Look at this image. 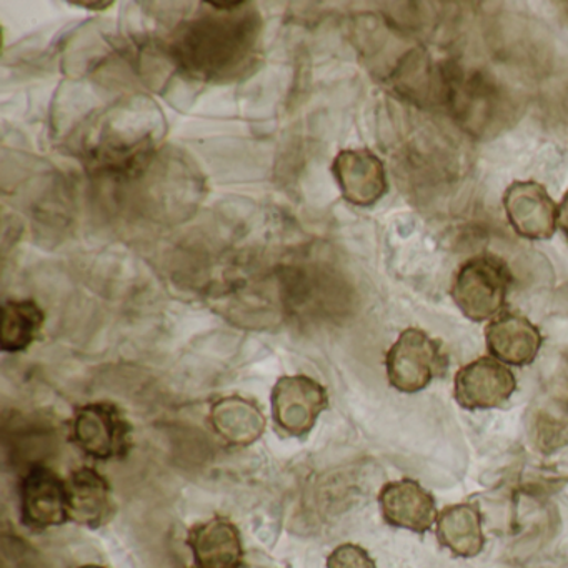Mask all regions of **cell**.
I'll return each mask as SVG.
<instances>
[{"instance_id":"1","label":"cell","mask_w":568,"mask_h":568,"mask_svg":"<svg viewBox=\"0 0 568 568\" xmlns=\"http://www.w3.org/2000/svg\"><path fill=\"white\" fill-rule=\"evenodd\" d=\"M261 29V18L247 2L232 11L212 8L175 31L172 58L192 78L231 81L255 61Z\"/></svg>"},{"instance_id":"11","label":"cell","mask_w":568,"mask_h":568,"mask_svg":"<svg viewBox=\"0 0 568 568\" xmlns=\"http://www.w3.org/2000/svg\"><path fill=\"white\" fill-rule=\"evenodd\" d=\"M378 505L382 517L390 527L424 535L437 524L438 510L434 495L412 478L385 484L378 494Z\"/></svg>"},{"instance_id":"6","label":"cell","mask_w":568,"mask_h":568,"mask_svg":"<svg viewBox=\"0 0 568 568\" xmlns=\"http://www.w3.org/2000/svg\"><path fill=\"white\" fill-rule=\"evenodd\" d=\"M272 417L282 434L305 437L328 408L324 385L307 375H285L272 390Z\"/></svg>"},{"instance_id":"14","label":"cell","mask_w":568,"mask_h":568,"mask_svg":"<svg viewBox=\"0 0 568 568\" xmlns=\"http://www.w3.org/2000/svg\"><path fill=\"white\" fill-rule=\"evenodd\" d=\"M187 545L197 568H241L244 561L241 531L229 518L215 517L194 525Z\"/></svg>"},{"instance_id":"19","label":"cell","mask_w":568,"mask_h":568,"mask_svg":"<svg viewBox=\"0 0 568 568\" xmlns=\"http://www.w3.org/2000/svg\"><path fill=\"white\" fill-rule=\"evenodd\" d=\"M557 225L564 232L565 241L568 244V192L561 199L560 205H558Z\"/></svg>"},{"instance_id":"8","label":"cell","mask_w":568,"mask_h":568,"mask_svg":"<svg viewBox=\"0 0 568 568\" xmlns=\"http://www.w3.org/2000/svg\"><path fill=\"white\" fill-rule=\"evenodd\" d=\"M517 378L507 365L494 357H480L455 374L454 395L467 410H490L510 400Z\"/></svg>"},{"instance_id":"18","label":"cell","mask_w":568,"mask_h":568,"mask_svg":"<svg viewBox=\"0 0 568 568\" xmlns=\"http://www.w3.org/2000/svg\"><path fill=\"white\" fill-rule=\"evenodd\" d=\"M327 568H377V565L365 548L344 544L328 555Z\"/></svg>"},{"instance_id":"21","label":"cell","mask_w":568,"mask_h":568,"mask_svg":"<svg viewBox=\"0 0 568 568\" xmlns=\"http://www.w3.org/2000/svg\"><path fill=\"white\" fill-rule=\"evenodd\" d=\"M79 568H108V567H102V565H82V567H79Z\"/></svg>"},{"instance_id":"5","label":"cell","mask_w":568,"mask_h":568,"mask_svg":"<svg viewBox=\"0 0 568 568\" xmlns=\"http://www.w3.org/2000/svg\"><path fill=\"white\" fill-rule=\"evenodd\" d=\"M132 425L114 402H91L75 410L72 440L95 460H119L132 448Z\"/></svg>"},{"instance_id":"7","label":"cell","mask_w":568,"mask_h":568,"mask_svg":"<svg viewBox=\"0 0 568 568\" xmlns=\"http://www.w3.org/2000/svg\"><path fill=\"white\" fill-rule=\"evenodd\" d=\"M21 518L32 530L61 527L69 517L68 484L42 464L29 465L19 484Z\"/></svg>"},{"instance_id":"17","label":"cell","mask_w":568,"mask_h":568,"mask_svg":"<svg viewBox=\"0 0 568 568\" xmlns=\"http://www.w3.org/2000/svg\"><path fill=\"white\" fill-rule=\"evenodd\" d=\"M44 311L38 302L6 301L0 325V347L8 354L28 351L44 327Z\"/></svg>"},{"instance_id":"20","label":"cell","mask_w":568,"mask_h":568,"mask_svg":"<svg viewBox=\"0 0 568 568\" xmlns=\"http://www.w3.org/2000/svg\"><path fill=\"white\" fill-rule=\"evenodd\" d=\"M71 4L79 6V8H89V11H104V9L111 8L112 2H71Z\"/></svg>"},{"instance_id":"3","label":"cell","mask_w":568,"mask_h":568,"mask_svg":"<svg viewBox=\"0 0 568 568\" xmlns=\"http://www.w3.org/2000/svg\"><path fill=\"white\" fill-rule=\"evenodd\" d=\"M511 282L510 268L504 261L495 255H477L460 265L450 295L468 321H494L504 312Z\"/></svg>"},{"instance_id":"15","label":"cell","mask_w":568,"mask_h":568,"mask_svg":"<svg viewBox=\"0 0 568 568\" xmlns=\"http://www.w3.org/2000/svg\"><path fill=\"white\" fill-rule=\"evenodd\" d=\"M435 534L442 547L458 558H474L485 548L484 518L475 504L448 505L438 511Z\"/></svg>"},{"instance_id":"9","label":"cell","mask_w":568,"mask_h":568,"mask_svg":"<svg viewBox=\"0 0 568 568\" xmlns=\"http://www.w3.org/2000/svg\"><path fill=\"white\" fill-rule=\"evenodd\" d=\"M505 214L515 234L547 241L557 231L558 207L538 182H514L504 195Z\"/></svg>"},{"instance_id":"2","label":"cell","mask_w":568,"mask_h":568,"mask_svg":"<svg viewBox=\"0 0 568 568\" xmlns=\"http://www.w3.org/2000/svg\"><path fill=\"white\" fill-rule=\"evenodd\" d=\"M114 114L99 131L94 148L89 149L88 165L95 174L138 178L155 154L154 129H145L141 115Z\"/></svg>"},{"instance_id":"12","label":"cell","mask_w":568,"mask_h":568,"mask_svg":"<svg viewBox=\"0 0 568 568\" xmlns=\"http://www.w3.org/2000/svg\"><path fill=\"white\" fill-rule=\"evenodd\" d=\"M485 342L491 357L511 367L534 364L544 344V335L537 325L517 312H501L488 322Z\"/></svg>"},{"instance_id":"4","label":"cell","mask_w":568,"mask_h":568,"mask_svg":"<svg viewBox=\"0 0 568 568\" xmlns=\"http://www.w3.org/2000/svg\"><path fill=\"white\" fill-rule=\"evenodd\" d=\"M385 368L390 387L402 394H417L435 378L444 377L448 357L440 341L420 328L410 327L388 348Z\"/></svg>"},{"instance_id":"10","label":"cell","mask_w":568,"mask_h":568,"mask_svg":"<svg viewBox=\"0 0 568 568\" xmlns=\"http://www.w3.org/2000/svg\"><path fill=\"white\" fill-rule=\"evenodd\" d=\"M332 174L345 201L357 207H372L388 191L384 162L368 149L342 151L332 164Z\"/></svg>"},{"instance_id":"16","label":"cell","mask_w":568,"mask_h":568,"mask_svg":"<svg viewBox=\"0 0 568 568\" xmlns=\"http://www.w3.org/2000/svg\"><path fill=\"white\" fill-rule=\"evenodd\" d=\"M209 420L215 434L235 447L255 444L267 427L264 412L254 402L239 395L214 402Z\"/></svg>"},{"instance_id":"13","label":"cell","mask_w":568,"mask_h":568,"mask_svg":"<svg viewBox=\"0 0 568 568\" xmlns=\"http://www.w3.org/2000/svg\"><path fill=\"white\" fill-rule=\"evenodd\" d=\"M69 517L88 528H101L114 518L118 505L111 484L91 467L78 468L68 480Z\"/></svg>"}]
</instances>
